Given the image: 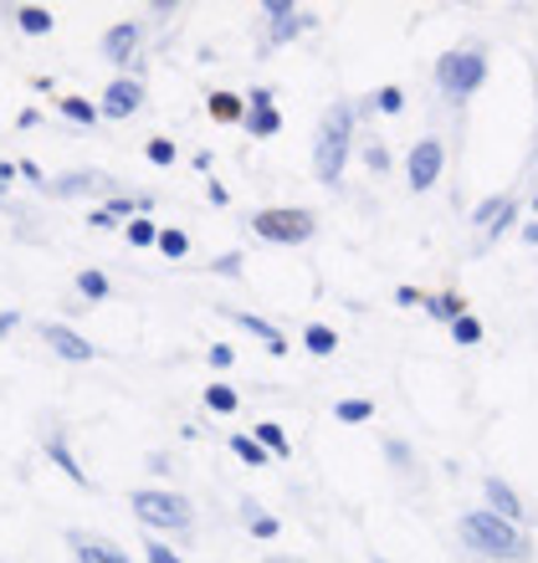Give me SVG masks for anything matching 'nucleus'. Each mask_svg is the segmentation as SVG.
I'll list each match as a JSON object with an SVG mask.
<instances>
[{
  "label": "nucleus",
  "instance_id": "c03bdc74",
  "mask_svg": "<svg viewBox=\"0 0 538 563\" xmlns=\"http://www.w3.org/2000/svg\"><path fill=\"white\" fill-rule=\"evenodd\" d=\"M36 123H42V113H36V108H21V113H15V129H36Z\"/></svg>",
  "mask_w": 538,
  "mask_h": 563
},
{
  "label": "nucleus",
  "instance_id": "412c9836",
  "mask_svg": "<svg viewBox=\"0 0 538 563\" xmlns=\"http://www.w3.org/2000/svg\"><path fill=\"white\" fill-rule=\"evenodd\" d=\"M303 349H308V354H318V358H329L333 349H339V333H333L329 323H308V328H303Z\"/></svg>",
  "mask_w": 538,
  "mask_h": 563
},
{
  "label": "nucleus",
  "instance_id": "aec40b11",
  "mask_svg": "<svg viewBox=\"0 0 538 563\" xmlns=\"http://www.w3.org/2000/svg\"><path fill=\"white\" fill-rule=\"evenodd\" d=\"M77 292H83V302H108V297H113V282L98 267H83L77 272Z\"/></svg>",
  "mask_w": 538,
  "mask_h": 563
},
{
  "label": "nucleus",
  "instance_id": "20e7f679",
  "mask_svg": "<svg viewBox=\"0 0 538 563\" xmlns=\"http://www.w3.org/2000/svg\"><path fill=\"white\" fill-rule=\"evenodd\" d=\"M252 231L272 246H303V241H314L318 231V216L314 210H298V206H272V210H256L252 216Z\"/></svg>",
  "mask_w": 538,
  "mask_h": 563
},
{
  "label": "nucleus",
  "instance_id": "423d86ee",
  "mask_svg": "<svg viewBox=\"0 0 538 563\" xmlns=\"http://www.w3.org/2000/svg\"><path fill=\"white\" fill-rule=\"evenodd\" d=\"M441 169H447V148H441V139H420V144H410V159H405V179H410V190H431L436 179H441Z\"/></svg>",
  "mask_w": 538,
  "mask_h": 563
},
{
  "label": "nucleus",
  "instance_id": "5701e85b",
  "mask_svg": "<svg viewBox=\"0 0 538 563\" xmlns=\"http://www.w3.org/2000/svg\"><path fill=\"white\" fill-rule=\"evenodd\" d=\"M252 435L262 441V451H267V456H283V461L293 456V445H287V430L277 426V420H262V426H256Z\"/></svg>",
  "mask_w": 538,
  "mask_h": 563
},
{
  "label": "nucleus",
  "instance_id": "4be33fe9",
  "mask_svg": "<svg viewBox=\"0 0 538 563\" xmlns=\"http://www.w3.org/2000/svg\"><path fill=\"white\" fill-rule=\"evenodd\" d=\"M426 312H431L436 323H457V318H466V302L457 292H436V297H426Z\"/></svg>",
  "mask_w": 538,
  "mask_h": 563
},
{
  "label": "nucleus",
  "instance_id": "bb28decb",
  "mask_svg": "<svg viewBox=\"0 0 538 563\" xmlns=\"http://www.w3.org/2000/svg\"><path fill=\"white\" fill-rule=\"evenodd\" d=\"M160 252H165L169 262H179V256H190V236H185L179 225H160Z\"/></svg>",
  "mask_w": 538,
  "mask_h": 563
},
{
  "label": "nucleus",
  "instance_id": "a19ab883",
  "mask_svg": "<svg viewBox=\"0 0 538 563\" xmlns=\"http://www.w3.org/2000/svg\"><path fill=\"white\" fill-rule=\"evenodd\" d=\"M15 169H21V179H31V185H46V179H42V164H36V159H21Z\"/></svg>",
  "mask_w": 538,
  "mask_h": 563
},
{
  "label": "nucleus",
  "instance_id": "c9c22d12",
  "mask_svg": "<svg viewBox=\"0 0 538 563\" xmlns=\"http://www.w3.org/2000/svg\"><path fill=\"white\" fill-rule=\"evenodd\" d=\"M206 358H210V369H231V364H237V349H231V343H210Z\"/></svg>",
  "mask_w": 538,
  "mask_h": 563
},
{
  "label": "nucleus",
  "instance_id": "4c0bfd02",
  "mask_svg": "<svg viewBox=\"0 0 538 563\" xmlns=\"http://www.w3.org/2000/svg\"><path fill=\"white\" fill-rule=\"evenodd\" d=\"M241 267H246V256H241V252H226V256H216V262H210V272H221V277H237Z\"/></svg>",
  "mask_w": 538,
  "mask_h": 563
},
{
  "label": "nucleus",
  "instance_id": "e433bc0d",
  "mask_svg": "<svg viewBox=\"0 0 538 563\" xmlns=\"http://www.w3.org/2000/svg\"><path fill=\"white\" fill-rule=\"evenodd\" d=\"M364 164H370L374 175H385V169H389V148H385V144H374V139H370V144H364Z\"/></svg>",
  "mask_w": 538,
  "mask_h": 563
},
{
  "label": "nucleus",
  "instance_id": "7c9ffc66",
  "mask_svg": "<svg viewBox=\"0 0 538 563\" xmlns=\"http://www.w3.org/2000/svg\"><path fill=\"white\" fill-rule=\"evenodd\" d=\"M385 461L395 466V472H416V451L405 441H385Z\"/></svg>",
  "mask_w": 538,
  "mask_h": 563
},
{
  "label": "nucleus",
  "instance_id": "2f4dec72",
  "mask_svg": "<svg viewBox=\"0 0 538 563\" xmlns=\"http://www.w3.org/2000/svg\"><path fill=\"white\" fill-rule=\"evenodd\" d=\"M370 103H374V113H400V108H405V92L395 88V82H385V88L374 92Z\"/></svg>",
  "mask_w": 538,
  "mask_h": 563
},
{
  "label": "nucleus",
  "instance_id": "f3484780",
  "mask_svg": "<svg viewBox=\"0 0 538 563\" xmlns=\"http://www.w3.org/2000/svg\"><path fill=\"white\" fill-rule=\"evenodd\" d=\"M246 134L252 139H277L283 134V113H277V108H246Z\"/></svg>",
  "mask_w": 538,
  "mask_h": 563
},
{
  "label": "nucleus",
  "instance_id": "c756f323",
  "mask_svg": "<svg viewBox=\"0 0 538 563\" xmlns=\"http://www.w3.org/2000/svg\"><path fill=\"white\" fill-rule=\"evenodd\" d=\"M451 339L462 343V349H477V343H482V323L466 312V318H457V323H451Z\"/></svg>",
  "mask_w": 538,
  "mask_h": 563
},
{
  "label": "nucleus",
  "instance_id": "58836bf2",
  "mask_svg": "<svg viewBox=\"0 0 538 563\" xmlns=\"http://www.w3.org/2000/svg\"><path fill=\"white\" fill-rule=\"evenodd\" d=\"M262 11L272 15V26H283V21H293V15H298V5H293V0H267Z\"/></svg>",
  "mask_w": 538,
  "mask_h": 563
},
{
  "label": "nucleus",
  "instance_id": "cd10ccee",
  "mask_svg": "<svg viewBox=\"0 0 538 563\" xmlns=\"http://www.w3.org/2000/svg\"><path fill=\"white\" fill-rule=\"evenodd\" d=\"M333 420H344V426H364V420H374V405L370 400H339L333 405Z\"/></svg>",
  "mask_w": 538,
  "mask_h": 563
},
{
  "label": "nucleus",
  "instance_id": "4468645a",
  "mask_svg": "<svg viewBox=\"0 0 538 563\" xmlns=\"http://www.w3.org/2000/svg\"><path fill=\"white\" fill-rule=\"evenodd\" d=\"M231 323H237L241 333H252V339H262V343H267V354H277V358L287 354V339H283V333H277V328L267 323V318H256V312H237V308H231Z\"/></svg>",
  "mask_w": 538,
  "mask_h": 563
},
{
  "label": "nucleus",
  "instance_id": "9b49d317",
  "mask_svg": "<svg viewBox=\"0 0 538 563\" xmlns=\"http://www.w3.org/2000/svg\"><path fill=\"white\" fill-rule=\"evenodd\" d=\"M482 497H487V512H497L503 522H513V528L524 522V497H518L503 476H487V482H482Z\"/></svg>",
  "mask_w": 538,
  "mask_h": 563
},
{
  "label": "nucleus",
  "instance_id": "ddd939ff",
  "mask_svg": "<svg viewBox=\"0 0 538 563\" xmlns=\"http://www.w3.org/2000/svg\"><path fill=\"white\" fill-rule=\"evenodd\" d=\"M46 456L57 461V472L67 476V482H73V487H83V492L92 487V476L83 472V461L73 456V445H67V435H46Z\"/></svg>",
  "mask_w": 538,
  "mask_h": 563
},
{
  "label": "nucleus",
  "instance_id": "6ab92c4d",
  "mask_svg": "<svg viewBox=\"0 0 538 563\" xmlns=\"http://www.w3.org/2000/svg\"><path fill=\"white\" fill-rule=\"evenodd\" d=\"M206 410H210V416H237V410H241L237 385H226V379L206 385Z\"/></svg>",
  "mask_w": 538,
  "mask_h": 563
},
{
  "label": "nucleus",
  "instance_id": "f03ea898",
  "mask_svg": "<svg viewBox=\"0 0 538 563\" xmlns=\"http://www.w3.org/2000/svg\"><path fill=\"white\" fill-rule=\"evenodd\" d=\"M349 144H354V108L333 103L323 129H318V144H314V175L323 179V185H339V179H344Z\"/></svg>",
  "mask_w": 538,
  "mask_h": 563
},
{
  "label": "nucleus",
  "instance_id": "dca6fc26",
  "mask_svg": "<svg viewBox=\"0 0 538 563\" xmlns=\"http://www.w3.org/2000/svg\"><path fill=\"white\" fill-rule=\"evenodd\" d=\"M241 518H246V528H252V538H262V543H267V538H277V533H283V518H272V512H262V503H252V497L241 503Z\"/></svg>",
  "mask_w": 538,
  "mask_h": 563
},
{
  "label": "nucleus",
  "instance_id": "473e14b6",
  "mask_svg": "<svg viewBox=\"0 0 538 563\" xmlns=\"http://www.w3.org/2000/svg\"><path fill=\"white\" fill-rule=\"evenodd\" d=\"M144 159H150V164H175L179 148L169 144V139H150V144H144Z\"/></svg>",
  "mask_w": 538,
  "mask_h": 563
},
{
  "label": "nucleus",
  "instance_id": "39448f33",
  "mask_svg": "<svg viewBox=\"0 0 538 563\" xmlns=\"http://www.w3.org/2000/svg\"><path fill=\"white\" fill-rule=\"evenodd\" d=\"M129 507H134V518L144 528H165V533H185L195 522L190 497H179V492H134Z\"/></svg>",
  "mask_w": 538,
  "mask_h": 563
},
{
  "label": "nucleus",
  "instance_id": "b1692460",
  "mask_svg": "<svg viewBox=\"0 0 538 563\" xmlns=\"http://www.w3.org/2000/svg\"><path fill=\"white\" fill-rule=\"evenodd\" d=\"M15 26L26 31V36H46L57 21H52V11H46V5H21V11H15Z\"/></svg>",
  "mask_w": 538,
  "mask_h": 563
},
{
  "label": "nucleus",
  "instance_id": "f257e3e1",
  "mask_svg": "<svg viewBox=\"0 0 538 563\" xmlns=\"http://www.w3.org/2000/svg\"><path fill=\"white\" fill-rule=\"evenodd\" d=\"M462 543L477 559H497V563H528L534 559V538L524 528L503 522L497 512H462Z\"/></svg>",
  "mask_w": 538,
  "mask_h": 563
},
{
  "label": "nucleus",
  "instance_id": "79ce46f5",
  "mask_svg": "<svg viewBox=\"0 0 538 563\" xmlns=\"http://www.w3.org/2000/svg\"><path fill=\"white\" fill-rule=\"evenodd\" d=\"M246 108H272V88H252L246 92Z\"/></svg>",
  "mask_w": 538,
  "mask_h": 563
},
{
  "label": "nucleus",
  "instance_id": "09e8293b",
  "mask_svg": "<svg viewBox=\"0 0 538 563\" xmlns=\"http://www.w3.org/2000/svg\"><path fill=\"white\" fill-rule=\"evenodd\" d=\"M15 175H21V169H15V164H11V159H0V185H11V179H15Z\"/></svg>",
  "mask_w": 538,
  "mask_h": 563
},
{
  "label": "nucleus",
  "instance_id": "7ed1b4c3",
  "mask_svg": "<svg viewBox=\"0 0 538 563\" xmlns=\"http://www.w3.org/2000/svg\"><path fill=\"white\" fill-rule=\"evenodd\" d=\"M482 82H487V52L482 46H457L436 62V88L447 98H472Z\"/></svg>",
  "mask_w": 538,
  "mask_h": 563
},
{
  "label": "nucleus",
  "instance_id": "0eeeda50",
  "mask_svg": "<svg viewBox=\"0 0 538 563\" xmlns=\"http://www.w3.org/2000/svg\"><path fill=\"white\" fill-rule=\"evenodd\" d=\"M139 108H144V82H139V77H113V82L103 88L98 113H103V119H113V123H123V119H134Z\"/></svg>",
  "mask_w": 538,
  "mask_h": 563
},
{
  "label": "nucleus",
  "instance_id": "8fccbe9b",
  "mask_svg": "<svg viewBox=\"0 0 538 563\" xmlns=\"http://www.w3.org/2000/svg\"><path fill=\"white\" fill-rule=\"evenodd\" d=\"M374 563H385V559H374Z\"/></svg>",
  "mask_w": 538,
  "mask_h": 563
},
{
  "label": "nucleus",
  "instance_id": "6e6552de",
  "mask_svg": "<svg viewBox=\"0 0 538 563\" xmlns=\"http://www.w3.org/2000/svg\"><path fill=\"white\" fill-rule=\"evenodd\" d=\"M36 333H42L46 349H52L57 358H67V364H88V358H98V349H92V343L83 339L77 328H67V323H42Z\"/></svg>",
  "mask_w": 538,
  "mask_h": 563
},
{
  "label": "nucleus",
  "instance_id": "a18cd8bd",
  "mask_svg": "<svg viewBox=\"0 0 538 563\" xmlns=\"http://www.w3.org/2000/svg\"><path fill=\"white\" fill-rule=\"evenodd\" d=\"M15 323H21V312H0V339H6V333H15Z\"/></svg>",
  "mask_w": 538,
  "mask_h": 563
},
{
  "label": "nucleus",
  "instance_id": "a878e982",
  "mask_svg": "<svg viewBox=\"0 0 538 563\" xmlns=\"http://www.w3.org/2000/svg\"><path fill=\"white\" fill-rule=\"evenodd\" d=\"M231 451H237L241 461H246V466H267V451H262V441H256V435H246V430H237V435H231Z\"/></svg>",
  "mask_w": 538,
  "mask_h": 563
},
{
  "label": "nucleus",
  "instance_id": "393cba45",
  "mask_svg": "<svg viewBox=\"0 0 538 563\" xmlns=\"http://www.w3.org/2000/svg\"><path fill=\"white\" fill-rule=\"evenodd\" d=\"M123 236H129V246H139V252H144V246H160V225H154L150 216H134V221L123 225Z\"/></svg>",
  "mask_w": 538,
  "mask_h": 563
},
{
  "label": "nucleus",
  "instance_id": "2eb2a0df",
  "mask_svg": "<svg viewBox=\"0 0 538 563\" xmlns=\"http://www.w3.org/2000/svg\"><path fill=\"white\" fill-rule=\"evenodd\" d=\"M206 108H210V119L216 123H241L246 119V98H237V92H210L206 98Z\"/></svg>",
  "mask_w": 538,
  "mask_h": 563
},
{
  "label": "nucleus",
  "instance_id": "1a4fd4ad",
  "mask_svg": "<svg viewBox=\"0 0 538 563\" xmlns=\"http://www.w3.org/2000/svg\"><path fill=\"white\" fill-rule=\"evenodd\" d=\"M139 42H144V26H139V21H119V26L103 31V57L113 62V67H134Z\"/></svg>",
  "mask_w": 538,
  "mask_h": 563
},
{
  "label": "nucleus",
  "instance_id": "c85d7f7f",
  "mask_svg": "<svg viewBox=\"0 0 538 563\" xmlns=\"http://www.w3.org/2000/svg\"><path fill=\"white\" fill-rule=\"evenodd\" d=\"M513 221H518V200H513V195H508V200H503V210H497L493 221H487V231H482V236H487V241H497V236H503V231H513Z\"/></svg>",
  "mask_w": 538,
  "mask_h": 563
},
{
  "label": "nucleus",
  "instance_id": "f8f14e48",
  "mask_svg": "<svg viewBox=\"0 0 538 563\" xmlns=\"http://www.w3.org/2000/svg\"><path fill=\"white\" fill-rule=\"evenodd\" d=\"M42 190L57 195V200H73V195H88V190H108V175H98V169H73V175L46 179Z\"/></svg>",
  "mask_w": 538,
  "mask_h": 563
},
{
  "label": "nucleus",
  "instance_id": "f704fd0d",
  "mask_svg": "<svg viewBox=\"0 0 538 563\" xmlns=\"http://www.w3.org/2000/svg\"><path fill=\"white\" fill-rule=\"evenodd\" d=\"M144 563H185L175 549H165V538H150L144 543Z\"/></svg>",
  "mask_w": 538,
  "mask_h": 563
},
{
  "label": "nucleus",
  "instance_id": "37998d69",
  "mask_svg": "<svg viewBox=\"0 0 538 563\" xmlns=\"http://www.w3.org/2000/svg\"><path fill=\"white\" fill-rule=\"evenodd\" d=\"M206 195H210V206H226V200H231V190H226V185H216V179H206Z\"/></svg>",
  "mask_w": 538,
  "mask_h": 563
},
{
  "label": "nucleus",
  "instance_id": "de8ad7c7",
  "mask_svg": "<svg viewBox=\"0 0 538 563\" xmlns=\"http://www.w3.org/2000/svg\"><path fill=\"white\" fill-rule=\"evenodd\" d=\"M518 236L528 241V246H538V221H528V225H518Z\"/></svg>",
  "mask_w": 538,
  "mask_h": 563
},
{
  "label": "nucleus",
  "instance_id": "9d476101",
  "mask_svg": "<svg viewBox=\"0 0 538 563\" xmlns=\"http://www.w3.org/2000/svg\"><path fill=\"white\" fill-rule=\"evenodd\" d=\"M67 549L77 553V563H134L119 543H108V538H98V533H77V528L67 533Z\"/></svg>",
  "mask_w": 538,
  "mask_h": 563
},
{
  "label": "nucleus",
  "instance_id": "49530a36",
  "mask_svg": "<svg viewBox=\"0 0 538 563\" xmlns=\"http://www.w3.org/2000/svg\"><path fill=\"white\" fill-rule=\"evenodd\" d=\"M210 164H216V154H210V148H200V154H195V169H200V175H210Z\"/></svg>",
  "mask_w": 538,
  "mask_h": 563
},
{
  "label": "nucleus",
  "instance_id": "a211bd4d",
  "mask_svg": "<svg viewBox=\"0 0 538 563\" xmlns=\"http://www.w3.org/2000/svg\"><path fill=\"white\" fill-rule=\"evenodd\" d=\"M57 113H62L67 123H83V129H92V123L103 119V113H98V103H88V98H77V92L57 98Z\"/></svg>",
  "mask_w": 538,
  "mask_h": 563
},
{
  "label": "nucleus",
  "instance_id": "72a5a7b5",
  "mask_svg": "<svg viewBox=\"0 0 538 563\" xmlns=\"http://www.w3.org/2000/svg\"><path fill=\"white\" fill-rule=\"evenodd\" d=\"M103 210H108V216H113L119 225H129V221L139 216V200H129V195H113V200H108Z\"/></svg>",
  "mask_w": 538,
  "mask_h": 563
},
{
  "label": "nucleus",
  "instance_id": "ea45409f",
  "mask_svg": "<svg viewBox=\"0 0 538 563\" xmlns=\"http://www.w3.org/2000/svg\"><path fill=\"white\" fill-rule=\"evenodd\" d=\"M395 308H426V292H416V287H395Z\"/></svg>",
  "mask_w": 538,
  "mask_h": 563
}]
</instances>
